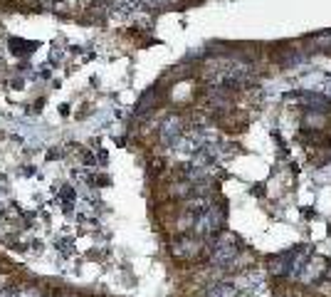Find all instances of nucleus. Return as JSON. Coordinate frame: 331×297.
Here are the masks:
<instances>
[{
    "instance_id": "f03ea898",
    "label": "nucleus",
    "mask_w": 331,
    "mask_h": 297,
    "mask_svg": "<svg viewBox=\"0 0 331 297\" xmlns=\"http://www.w3.org/2000/svg\"><path fill=\"white\" fill-rule=\"evenodd\" d=\"M72 241H70V238H67V241H57V250H62V253H72Z\"/></svg>"
},
{
    "instance_id": "20e7f679",
    "label": "nucleus",
    "mask_w": 331,
    "mask_h": 297,
    "mask_svg": "<svg viewBox=\"0 0 331 297\" xmlns=\"http://www.w3.org/2000/svg\"><path fill=\"white\" fill-rule=\"evenodd\" d=\"M62 297H77V295H72V292H67V295H62Z\"/></svg>"
},
{
    "instance_id": "f257e3e1",
    "label": "nucleus",
    "mask_w": 331,
    "mask_h": 297,
    "mask_svg": "<svg viewBox=\"0 0 331 297\" xmlns=\"http://www.w3.org/2000/svg\"><path fill=\"white\" fill-rule=\"evenodd\" d=\"M240 238L232 235V233H223L215 238V243L210 245V260L218 263V265H230L237 255H240Z\"/></svg>"
},
{
    "instance_id": "7ed1b4c3",
    "label": "nucleus",
    "mask_w": 331,
    "mask_h": 297,
    "mask_svg": "<svg viewBox=\"0 0 331 297\" xmlns=\"http://www.w3.org/2000/svg\"><path fill=\"white\" fill-rule=\"evenodd\" d=\"M59 156H62V151H50V154H47L50 161H52V159H59Z\"/></svg>"
}]
</instances>
